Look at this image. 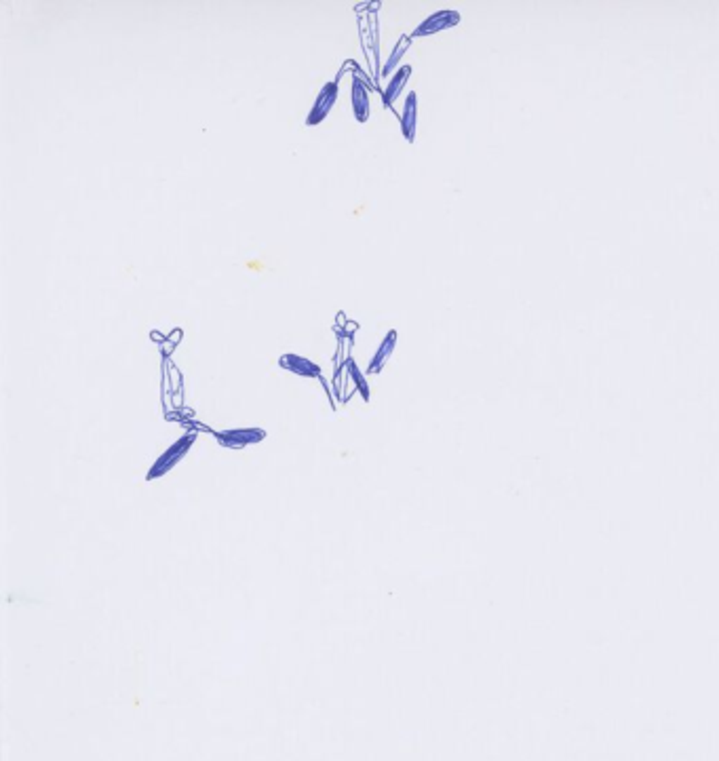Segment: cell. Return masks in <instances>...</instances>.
Masks as SVG:
<instances>
[{
  "label": "cell",
  "instance_id": "52a82bcc",
  "mask_svg": "<svg viewBox=\"0 0 719 761\" xmlns=\"http://www.w3.org/2000/svg\"><path fill=\"white\" fill-rule=\"evenodd\" d=\"M367 84L358 78L352 80V110H354V118L358 122H365L369 118V93H367Z\"/></svg>",
  "mask_w": 719,
  "mask_h": 761
},
{
  "label": "cell",
  "instance_id": "5b68a950",
  "mask_svg": "<svg viewBox=\"0 0 719 761\" xmlns=\"http://www.w3.org/2000/svg\"><path fill=\"white\" fill-rule=\"evenodd\" d=\"M278 365L285 371L302 375V377H320V367L316 363H312L310 358H304L299 354H283L278 358Z\"/></svg>",
  "mask_w": 719,
  "mask_h": 761
},
{
  "label": "cell",
  "instance_id": "277c9868",
  "mask_svg": "<svg viewBox=\"0 0 719 761\" xmlns=\"http://www.w3.org/2000/svg\"><path fill=\"white\" fill-rule=\"evenodd\" d=\"M335 99H337V82H327L318 93V97H316V101H314V105H312V110H310V114L306 118V124L314 126L320 120H325V116L333 108Z\"/></svg>",
  "mask_w": 719,
  "mask_h": 761
},
{
  "label": "cell",
  "instance_id": "30bf717a",
  "mask_svg": "<svg viewBox=\"0 0 719 761\" xmlns=\"http://www.w3.org/2000/svg\"><path fill=\"white\" fill-rule=\"evenodd\" d=\"M407 46H409V38H405V36H403V38L396 42V46H394V51H392L390 59H388V61H386V65H384V72H382L384 76H388V72H392V67L399 63V59L403 57V53H405V48H407Z\"/></svg>",
  "mask_w": 719,
  "mask_h": 761
},
{
  "label": "cell",
  "instance_id": "7a4b0ae2",
  "mask_svg": "<svg viewBox=\"0 0 719 761\" xmlns=\"http://www.w3.org/2000/svg\"><path fill=\"white\" fill-rule=\"evenodd\" d=\"M460 23V13L458 11H451V8H443V11H436L432 15H428L415 30H413V38H422V36H432L436 32H443V30H449L453 25Z\"/></svg>",
  "mask_w": 719,
  "mask_h": 761
},
{
  "label": "cell",
  "instance_id": "8fae6325",
  "mask_svg": "<svg viewBox=\"0 0 719 761\" xmlns=\"http://www.w3.org/2000/svg\"><path fill=\"white\" fill-rule=\"evenodd\" d=\"M346 367H348V371H350V375H352V379H354L356 388L361 390L363 398H365V401H369V386H367V382H365L363 373L358 371L356 363H354V360H348V363H346Z\"/></svg>",
  "mask_w": 719,
  "mask_h": 761
},
{
  "label": "cell",
  "instance_id": "6da1fadb",
  "mask_svg": "<svg viewBox=\"0 0 719 761\" xmlns=\"http://www.w3.org/2000/svg\"><path fill=\"white\" fill-rule=\"evenodd\" d=\"M194 441H196V434H194V432H188V434L179 436V438H177L169 449H164V451L160 453V457L152 464V468H150L148 474H145V481L160 479V476H164L169 470H173V468L186 457V453L190 451V447L194 445Z\"/></svg>",
  "mask_w": 719,
  "mask_h": 761
},
{
  "label": "cell",
  "instance_id": "ba28073f",
  "mask_svg": "<svg viewBox=\"0 0 719 761\" xmlns=\"http://www.w3.org/2000/svg\"><path fill=\"white\" fill-rule=\"evenodd\" d=\"M394 346H396V331H388V335L382 339L380 348H377V350H375V354L371 356L367 373H380V371H382V367L386 365V360L390 358V354H392Z\"/></svg>",
  "mask_w": 719,
  "mask_h": 761
},
{
  "label": "cell",
  "instance_id": "8992f818",
  "mask_svg": "<svg viewBox=\"0 0 719 761\" xmlns=\"http://www.w3.org/2000/svg\"><path fill=\"white\" fill-rule=\"evenodd\" d=\"M415 126H417V95L411 91L405 99V108L401 116V131L407 141L415 139Z\"/></svg>",
  "mask_w": 719,
  "mask_h": 761
},
{
  "label": "cell",
  "instance_id": "3957f363",
  "mask_svg": "<svg viewBox=\"0 0 719 761\" xmlns=\"http://www.w3.org/2000/svg\"><path fill=\"white\" fill-rule=\"evenodd\" d=\"M217 443L228 447V449H242L247 445L259 443L266 438V430L261 428H232V430H224L215 434Z\"/></svg>",
  "mask_w": 719,
  "mask_h": 761
},
{
  "label": "cell",
  "instance_id": "9c48e42d",
  "mask_svg": "<svg viewBox=\"0 0 719 761\" xmlns=\"http://www.w3.org/2000/svg\"><path fill=\"white\" fill-rule=\"evenodd\" d=\"M409 76H411V65H401L399 70H396V74L390 78V82H388V86H386V91H384V103L386 105H392L394 103V99L401 95V91H403V86H405V82L409 80Z\"/></svg>",
  "mask_w": 719,
  "mask_h": 761
}]
</instances>
